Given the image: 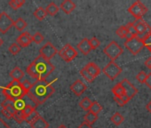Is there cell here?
<instances>
[{"instance_id": "6da1fadb", "label": "cell", "mask_w": 151, "mask_h": 128, "mask_svg": "<svg viewBox=\"0 0 151 128\" xmlns=\"http://www.w3.org/2000/svg\"><path fill=\"white\" fill-rule=\"evenodd\" d=\"M54 93L52 83L45 79L37 80L32 84L30 89L27 93V96L37 106L45 102Z\"/></svg>"}, {"instance_id": "7a4b0ae2", "label": "cell", "mask_w": 151, "mask_h": 128, "mask_svg": "<svg viewBox=\"0 0 151 128\" xmlns=\"http://www.w3.org/2000/svg\"><path fill=\"white\" fill-rule=\"evenodd\" d=\"M54 70V66L50 62L44 59L42 56H37L29 65L27 67V73L37 80H42L47 78Z\"/></svg>"}, {"instance_id": "3957f363", "label": "cell", "mask_w": 151, "mask_h": 128, "mask_svg": "<svg viewBox=\"0 0 151 128\" xmlns=\"http://www.w3.org/2000/svg\"><path fill=\"white\" fill-rule=\"evenodd\" d=\"M0 89H2L3 93L6 99L11 100L13 101L27 95V92L22 88V83L16 80H13L5 87L0 86Z\"/></svg>"}, {"instance_id": "277c9868", "label": "cell", "mask_w": 151, "mask_h": 128, "mask_svg": "<svg viewBox=\"0 0 151 128\" xmlns=\"http://www.w3.org/2000/svg\"><path fill=\"white\" fill-rule=\"evenodd\" d=\"M123 48L116 41H111L103 50L104 53L111 60V61H115L123 53Z\"/></svg>"}, {"instance_id": "5b68a950", "label": "cell", "mask_w": 151, "mask_h": 128, "mask_svg": "<svg viewBox=\"0 0 151 128\" xmlns=\"http://www.w3.org/2000/svg\"><path fill=\"white\" fill-rule=\"evenodd\" d=\"M124 45L126 47V49L129 50V52L132 53L133 55L138 54L142 50V48L145 47V43L141 41L139 38H138L137 37H134L126 40Z\"/></svg>"}, {"instance_id": "8992f818", "label": "cell", "mask_w": 151, "mask_h": 128, "mask_svg": "<svg viewBox=\"0 0 151 128\" xmlns=\"http://www.w3.org/2000/svg\"><path fill=\"white\" fill-rule=\"evenodd\" d=\"M128 12L136 20H141L142 17L147 13V7L141 1H136L128 8Z\"/></svg>"}, {"instance_id": "52a82bcc", "label": "cell", "mask_w": 151, "mask_h": 128, "mask_svg": "<svg viewBox=\"0 0 151 128\" xmlns=\"http://www.w3.org/2000/svg\"><path fill=\"white\" fill-rule=\"evenodd\" d=\"M102 72L110 79L115 80L122 72V69L117 65L115 61H110L103 68Z\"/></svg>"}, {"instance_id": "ba28073f", "label": "cell", "mask_w": 151, "mask_h": 128, "mask_svg": "<svg viewBox=\"0 0 151 128\" xmlns=\"http://www.w3.org/2000/svg\"><path fill=\"white\" fill-rule=\"evenodd\" d=\"M59 55L61 57V59L67 62H69L71 60H73L74 59H76V57L78 56V52L74 47H72L70 45L67 44L66 45H64L59 52H58Z\"/></svg>"}, {"instance_id": "9c48e42d", "label": "cell", "mask_w": 151, "mask_h": 128, "mask_svg": "<svg viewBox=\"0 0 151 128\" xmlns=\"http://www.w3.org/2000/svg\"><path fill=\"white\" fill-rule=\"evenodd\" d=\"M39 52H40V56H42L44 59L47 60H50L58 52V50L51 42H47L45 45H43L40 48Z\"/></svg>"}, {"instance_id": "30bf717a", "label": "cell", "mask_w": 151, "mask_h": 128, "mask_svg": "<svg viewBox=\"0 0 151 128\" xmlns=\"http://www.w3.org/2000/svg\"><path fill=\"white\" fill-rule=\"evenodd\" d=\"M1 107H2V114L9 119L14 118V116L17 114V111L14 105V101L11 100L6 99L1 103Z\"/></svg>"}, {"instance_id": "8fae6325", "label": "cell", "mask_w": 151, "mask_h": 128, "mask_svg": "<svg viewBox=\"0 0 151 128\" xmlns=\"http://www.w3.org/2000/svg\"><path fill=\"white\" fill-rule=\"evenodd\" d=\"M13 19L6 13L3 12L0 14V32L6 34L13 26H14Z\"/></svg>"}, {"instance_id": "7c38bea8", "label": "cell", "mask_w": 151, "mask_h": 128, "mask_svg": "<svg viewBox=\"0 0 151 128\" xmlns=\"http://www.w3.org/2000/svg\"><path fill=\"white\" fill-rule=\"evenodd\" d=\"M123 89H124V95L129 99V100H132L137 93H138V89L126 78L123 79L121 82H120Z\"/></svg>"}, {"instance_id": "4fadbf2b", "label": "cell", "mask_w": 151, "mask_h": 128, "mask_svg": "<svg viewBox=\"0 0 151 128\" xmlns=\"http://www.w3.org/2000/svg\"><path fill=\"white\" fill-rule=\"evenodd\" d=\"M132 24L134 27V29H136L138 36L142 35L146 32L151 31V28L149 27V25L142 19L141 20H136L135 22H132Z\"/></svg>"}, {"instance_id": "5bb4252c", "label": "cell", "mask_w": 151, "mask_h": 128, "mask_svg": "<svg viewBox=\"0 0 151 128\" xmlns=\"http://www.w3.org/2000/svg\"><path fill=\"white\" fill-rule=\"evenodd\" d=\"M29 124L31 128H48L49 127L48 122L45 119H44L37 112L29 122Z\"/></svg>"}, {"instance_id": "9a60e30c", "label": "cell", "mask_w": 151, "mask_h": 128, "mask_svg": "<svg viewBox=\"0 0 151 128\" xmlns=\"http://www.w3.org/2000/svg\"><path fill=\"white\" fill-rule=\"evenodd\" d=\"M87 89V86H86V84L80 80V79H78V80H76L71 86H70V90L72 91V93H75V95H77V96H80L82 95L86 90Z\"/></svg>"}, {"instance_id": "2e32d148", "label": "cell", "mask_w": 151, "mask_h": 128, "mask_svg": "<svg viewBox=\"0 0 151 128\" xmlns=\"http://www.w3.org/2000/svg\"><path fill=\"white\" fill-rule=\"evenodd\" d=\"M29 104H35V103L27 95H25L24 97L14 101V108H15L17 112H22L25 109V107L27 105H29Z\"/></svg>"}, {"instance_id": "e0dca14e", "label": "cell", "mask_w": 151, "mask_h": 128, "mask_svg": "<svg viewBox=\"0 0 151 128\" xmlns=\"http://www.w3.org/2000/svg\"><path fill=\"white\" fill-rule=\"evenodd\" d=\"M16 43L21 46V47H27L32 43V38L31 35L29 32H22L16 40Z\"/></svg>"}, {"instance_id": "ac0fdd59", "label": "cell", "mask_w": 151, "mask_h": 128, "mask_svg": "<svg viewBox=\"0 0 151 128\" xmlns=\"http://www.w3.org/2000/svg\"><path fill=\"white\" fill-rule=\"evenodd\" d=\"M93 78H96L101 74V69L98 67V65L94 62H89L84 68Z\"/></svg>"}, {"instance_id": "d6986e66", "label": "cell", "mask_w": 151, "mask_h": 128, "mask_svg": "<svg viewBox=\"0 0 151 128\" xmlns=\"http://www.w3.org/2000/svg\"><path fill=\"white\" fill-rule=\"evenodd\" d=\"M78 49L84 54V55H87L91 52V51L93 50L91 45H90V43H89V39L88 38H83L77 45Z\"/></svg>"}, {"instance_id": "ffe728a7", "label": "cell", "mask_w": 151, "mask_h": 128, "mask_svg": "<svg viewBox=\"0 0 151 128\" xmlns=\"http://www.w3.org/2000/svg\"><path fill=\"white\" fill-rule=\"evenodd\" d=\"M60 7L66 14H70L76 9V4L71 0H64L61 2Z\"/></svg>"}, {"instance_id": "44dd1931", "label": "cell", "mask_w": 151, "mask_h": 128, "mask_svg": "<svg viewBox=\"0 0 151 128\" xmlns=\"http://www.w3.org/2000/svg\"><path fill=\"white\" fill-rule=\"evenodd\" d=\"M10 77L13 78V80H16V81H20L23 77H24V72L22 71V70H21L19 67H15L11 71H10Z\"/></svg>"}, {"instance_id": "7402d4cb", "label": "cell", "mask_w": 151, "mask_h": 128, "mask_svg": "<svg viewBox=\"0 0 151 128\" xmlns=\"http://www.w3.org/2000/svg\"><path fill=\"white\" fill-rule=\"evenodd\" d=\"M36 108H37L36 104H29V105H27L25 107V109L22 111L24 121H26V119L28 117H29L32 114H34L36 112Z\"/></svg>"}, {"instance_id": "603a6c76", "label": "cell", "mask_w": 151, "mask_h": 128, "mask_svg": "<svg viewBox=\"0 0 151 128\" xmlns=\"http://www.w3.org/2000/svg\"><path fill=\"white\" fill-rule=\"evenodd\" d=\"M59 9H60V7H59L54 2H51V3L46 6V8H45V10L47 15H49V16H55V15L58 14Z\"/></svg>"}, {"instance_id": "cb8c5ba5", "label": "cell", "mask_w": 151, "mask_h": 128, "mask_svg": "<svg viewBox=\"0 0 151 128\" xmlns=\"http://www.w3.org/2000/svg\"><path fill=\"white\" fill-rule=\"evenodd\" d=\"M112 93L114 94V97H116V98H121L124 95V89L121 86L120 83L116 84L113 88H112Z\"/></svg>"}, {"instance_id": "d4e9b609", "label": "cell", "mask_w": 151, "mask_h": 128, "mask_svg": "<svg viewBox=\"0 0 151 128\" xmlns=\"http://www.w3.org/2000/svg\"><path fill=\"white\" fill-rule=\"evenodd\" d=\"M84 119H85V122H86V123H87V124H89L92 125L93 124H94V123L97 121V119H98V115L93 114V113L88 111V112L85 115Z\"/></svg>"}, {"instance_id": "484cf974", "label": "cell", "mask_w": 151, "mask_h": 128, "mask_svg": "<svg viewBox=\"0 0 151 128\" xmlns=\"http://www.w3.org/2000/svg\"><path fill=\"white\" fill-rule=\"evenodd\" d=\"M33 14H34V16H35L38 21H43V20L47 16L44 7H42V6L38 7L37 10H35V12H34Z\"/></svg>"}, {"instance_id": "4316f807", "label": "cell", "mask_w": 151, "mask_h": 128, "mask_svg": "<svg viewBox=\"0 0 151 128\" xmlns=\"http://www.w3.org/2000/svg\"><path fill=\"white\" fill-rule=\"evenodd\" d=\"M14 27L19 30V31H22L26 27H27V22H25V20H23L22 18H18L14 22Z\"/></svg>"}, {"instance_id": "83f0119b", "label": "cell", "mask_w": 151, "mask_h": 128, "mask_svg": "<svg viewBox=\"0 0 151 128\" xmlns=\"http://www.w3.org/2000/svg\"><path fill=\"white\" fill-rule=\"evenodd\" d=\"M124 116L119 113V112H116L110 118L111 122L115 124V125H120L123 122H124Z\"/></svg>"}, {"instance_id": "f1b7e54d", "label": "cell", "mask_w": 151, "mask_h": 128, "mask_svg": "<svg viewBox=\"0 0 151 128\" xmlns=\"http://www.w3.org/2000/svg\"><path fill=\"white\" fill-rule=\"evenodd\" d=\"M92 103H93V101H92L88 97H85V98H83V99L81 100V101L79 102V106H80L84 110L89 111Z\"/></svg>"}, {"instance_id": "f546056e", "label": "cell", "mask_w": 151, "mask_h": 128, "mask_svg": "<svg viewBox=\"0 0 151 128\" xmlns=\"http://www.w3.org/2000/svg\"><path fill=\"white\" fill-rule=\"evenodd\" d=\"M25 0H11L9 1V6L14 10H18L25 4Z\"/></svg>"}, {"instance_id": "4dcf8cb0", "label": "cell", "mask_w": 151, "mask_h": 128, "mask_svg": "<svg viewBox=\"0 0 151 128\" xmlns=\"http://www.w3.org/2000/svg\"><path fill=\"white\" fill-rule=\"evenodd\" d=\"M101 110H102V106L98 101H93V103H92V105L90 107L89 111L93 113V114L98 115Z\"/></svg>"}, {"instance_id": "1f68e13d", "label": "cell", "mask_w": 151, "mask_h": 128, "mask_svg": "<svg viewBox=\"0 0 151 128\" xmlns=\"http://www.w3.org/2000/svg\"><path fill=\"white\" fill-rule=\"evenodd\" d=\"M116 34L120 38H126V37H127V35H128V31H127L126 26H121V27H119V28L116 29Z\"/></svg>"}, {"instance_id": "d6a6232c", "label": "cell", "mask_w": 151, "mask_h": 128, "mask_svg": "<svg viewBox=\"0 0 151 128\" xmlns=\"http://www.w3.org/2000/svg\"><path fill=\"white\" fill-rule=\"evenodd\" d=\"M21 50H22V47H21L17 43H14V44H12V45L9 46V48H8V51H9L13 55H16V54H18V53L21 52Z\"/></svg>"}, {"instance_id": "836d02e7", "label": "cell", "mask_w": 151, "mask_h": 128, "mask_svg": "<svg viewBox=\"0 0 151 128\" xmlns=\"http://www.w3.org/2000/svg\"><path fill=\"white\" fill-rule=\"evenodd\" d=\"M31 38L32 42H34L37 45H39L44 41V36L40 32H36L33 36H31Z\"/></svg>"}, {"instance_id": "e575fe53", "label": "cell", "mask_w": 151, "mask_h": 128, "mask_svg": "<svg viewBox=\"0 0 151 128\" xmlns=\"http://www.w3.org/2000/svg\"><path fill=\"white\" fill-rule=\"evenodd\" d=\"M80 74L82 75V77H83L88 83H92V82H93V80L95 79V78H93V77H92V76L84 69V68L80 70Z\"/></svg>"}, {"instance_id": "d590c367", "label": "cell", "mask_w": 151, "mask_h": 128, "mask_svg": "<svg viewBox=\"0 0 151 128\" xmlns=\"http://www.w3.org/2000/svg\"><path fill=\"white\" fill-rule=\"evenodd\" d=\"M126 29H127V31H128V35L131 36L132 37H137L138 34H137V31L136 29H134V27L132 26V22L131 23H128L126 25Z\"/></svg>"}, {"instance_id": "8d00e7d4", "label": "cell", "mask_w": 151, "mask_h": 128, "mask_svg": "<svg viewBox=\"0 0 151 128\" xmlns=\"http://www.w3.org/2000/svg\"><path fill=\"white\" fill-rule=\"evenodd\" d=\"M89 43H90V45H91V47H92L93 50L98 48L100 46V45H101L100 40L97 37H92L91 39H89Z\"/></svg>"}, {"instance_id": "74e56055", "label": "cell", "mask_w": 151, "mask_h": 128, "mask_svg": "<svg viewBox=\"0 0 151 128\" xmlns=\"http://www.w3.org/2000/svg\"><path fill=\"white\" fill-rule=\"evenodd\" d=\"M146 78H147V75L144 71H139L137 76H136V79L138 82H139L140 84H144L145 81H146Z\"/></svg>"}, {"instance_id": "f35d334b", "label": "cell", "mask_w": 151, "mask_h": 128, "mask_svg": "<svg viewBox=\"0 0 151 128\" xmlns=\"http://www.w3.org/2000/svg\"><path fill=\"white\" fill-rule=\"evenodd\" d=\"M22 88L28 93V91L30 89V87H31V86H32V84L29 81V80H24L22 83Z\"/></svg>"}, {"instance_id": "ab89813d", "label": "cell", "mask_w": 151, "mask_h": 128, "mask_svg": "<svg viewBox=\"0 0 151 128\" xmlns=\"http://www.w3.org/2000/svg\"><path fill=\"white\" fill-rule=\"evenodd\" d=\"M144 84H145L148 88L151 89V72H150L148 75H147V78H146V81H145Z\"/></svg>"}, {"instance_id": "60d3db41", "label": "cell", "mask_w": 151, "mask_h": 128, "mask_svg": "<svg viewBox=\"0 0 151 128\" xmlns=\"http://www.w3.org/2000/svg\"><path fill=\"white\" fill-rule=\"evenodd\" d=\"M0 128H11L1 117H0Z\"/></svg>"}, {"instance_id": "b9f144b4", "label": "cell", "mask_w": 151, "mask_h": 128, "mask_svg": "<svg viewBox=\"0 0 151 128\" xmlns=\"http://www.w3.org/2000/svg\"><path fill=\"white\" fill-rule=\"evenodd\" d=\"M114 100H115V101L119 105V106H124V105H125V103L124 102V101L122 100V98H116V97H114Z\"/></svg>"}, {"instance_id": "7bdbcfd3", "label": "cell", "mask_w": 151, "mask_h": 128, "mask_svg": "<svg viewBox=\"0 0 151 128\" xmlns=\"http://www.w3.org/2000/svg\"><path fill=\"white\" fill-rule=\"evenodd\" d=\"M78 128H93V126H92L91 124L86 123V122H83Z\"/></svg>"}, {"instance_id": "ee69618b", "label": "cell", "mask_w": 151, "mask_h": 128, "mask_svg": "<svg viewBox=\"0 0 151 128\" xmlns=\"http://www.w3.org/2000/svg\"><path fill=\"white\" fill-rule=\"evenodd\" d=\"M144 65H145L146 67H147L148 69L151 70V57H149V58L144 62Z\"/></svg>"}, {"instance_id": "f6af8a7d", "label": "cell", "mask_w": 151, "mask_h": 128, "mask_svg": "<svg viewBox=\"0 0 151 128\" xmlns=\"http://www.w3.org/2000/svg\"><path fill=\"white\" fill-rule=\"evenodd\" d=\"M146 109L151 114V100L149 101V102L146 105Z\"/></svg>"}, {"instance_id": "bcb514c9", "label": "cell", "mask_w": 151, "mask_h": 128, "mask_svg": "<svg viewBox=\"0 0 151 128\" xmlns=\"http://www.w3.org/2000/svg\"><path fill=\"white\" fill-rule=\"evenodd\" d=\"M146 44H151V33L149 34L148 37L146 39V41H145V45H146Z\"/></svg>"}, {"instance_id": "7dc6e473", "label": "cell", "mask_w": 151, "mask_h": 128, "mask_svg": "<svg viewBox=\"0 0 151 128\" xmlns=\"http://www.w3.org/2000/svg\"><path fill=\"white\" fill-rule=\"evenodd\" d=\"M145 46H146V47L149 50V52H151V44H146Z\"/></svg>"}, {"instance_id": "c3c4849f", "label": "cell", "mask_w": 151, "mask_h": 128, "mask_svg": "<svg viewBox=\"0 0 151 128\" xmlns=\"http://www.w3.org/2000/svg\"><path fill=\"white\" fill-rule=\"evenodd\" d=\"M3 43H4V41H3V39L0 37V46H1L2 45H3Z\"/></svg>"}, {"instance_id": "681fc988", "label": "cell", "mask_w": 151, "mask_h": 128, "mask_svg": "<svg viewBox=\"0 0 151 128\" xmlns=\"http://www.w3.org/2000/svg\"><path fill=\"white\" fill-rule=\"evenodd\" d=\"M58 128H67V127H66V126H65L64 124H60V126H59Z\"/></svg>"}]
</instances>
